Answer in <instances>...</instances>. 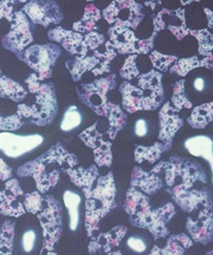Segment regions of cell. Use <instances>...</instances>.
<instances>
[{
  "label": "cell",
  "mask_w": 213,
  "mask_h": 255,
  "mask_svg": "<svg viewBox=\"0 0 213 255\" xmlns=\"http://www.w3.org/2000/svg\"><path fill=\"white\" fill-rule=\"evenodd\" d=\"M154 1H147V2H145V4L147 5V6H151L152 7V10L155 8V5H154Z\"/></svg>",
  "instance_id": "obj_48"
},
{
  "label": "cell",
  "mask_w": 213,
  "mask_h": 255,
  "mask_svg": "<svg viewBox=\"0 0 213 255\" xmlns=\"http://www.w3.org/2000/svg\"><path fill=\"white\" fill-rule=\"evenodd\" d=\"M55 164H58L64 171L65 166L73 168L77 165L78 159L74 154L66 151L61 143H56L37 158L20 166L17 175L20 177L31 176L38 192L44 193L56 186L60 179V170L54 167Z\"/></svg>",
  "instance_id": "obj_1"
},
{
  "label": "cell",
  "mask_w": 213,
  "mask_h": 255,
  "mask_svg": "<svg viewBox=\"0 0 213 255\" xmlns=\"http://www.w3.org/2000/svg\"><path fill=\"white\" fill-rule=\"evenodd\" d=\"M25 125L17 113L10 116H0V130L13 131L20 129Z\"/></svg>",
  "instance_id": "obj_41"
},
{
  "label": "cell",
  "mask_w": 213,
  "mask_h": 255,
  "mask_svg": "<svg viewBox=\"0 0 213 255\" xmlns=\"http://www.w3.org/2000/svg\"><path fill=\"white\" fill-rule=\"evenodd\" d=\"M153 249V238L148 232L127 235L120 244L123 255H149Z\"/></svg>",
  "instance_id": "obj_17"
},
{
  "label": "cell",
  "mask_w": 213,
  "mask_h": 255,
  "mask_svg": "<svg viewBox=\"0 0 213 255\" xmlns=\"http://www.w3.org/2000/svg\"><path fill=\"white\" fill-rule=\"evenodd\" d=\"M15 234V223L12 221H6L0 230V249L6 248L12 254L13 239Z\"/></svg>",
  "instance_id": "obj_39"
},
{
  "label": "cell",
  "mask_w": 213,
  "mask_h": 255,
  "mask_svg": "<svg viewBox=\"0 0 213 255\" xmlns=\"http://www.w3.org/2000/svg\"><path fill=\"white\" fill-rule=\"evenodd\" d=\"M110 42L116 53L120 54H149L153 50L154 36L147 39H140L134 31L115 23L107 31Z\"/></svg>",
  "instance_id": "obj_4"
},
{
  "label": "cell",
  "mask_w": 213,
  "mask_h": 255,
  "mask_svg": "<svg viewBox=\"0 0 213 255\" xmlns=\"http://www.w3.org/2000/svg\"><path fill=\"white\" fill-rule=\"evenodd\" d=\"M108 107V122L109 128L107 130V134L110 139H114L118 132L122 130L127 124V114L122 111L121 107L118 104H114L113 102H107Z\"/></svg>",
  "instance_id": "obj_28"
},
{
  "label": "cell",
  "mask_w": 213,
  "mask_h": 255,
  "mask_svg": "<svg viewBox=\"0 0 213 255\" xmlns=\"http://www.w3.org/2000/svg\"><path fill=\"white\" fill-rule=\"evenodd\" d=\"M104 47L105 50L103 52L98 51L97 49L93 51V56L99 61V64L91 71L92 75L95 77L105 73H110V63L117 56V53L109 40L104 43Z\"/></svg>",
  "instance_id": "obj_29"
},
{
  "label": "cell",
  "mask_w": 213,
  "mask_h": 255,
  "mask_svg": "<svg viewBox=\"0 0 213 255\" xmlns=\"http://www.w3.org/2000/svg\"><path fill=\"white\" fill-rule=\"evenodd\" d=\"M82 114L77 106H70L64 113L61 121L60 129L63 131H71L82 124Z\"/></svg>",
  "instance_id": "obj_35"
},
{
  "label": "cell",
  "mask_w": 213,
  "mask_h": 255,
  "mask_svg": "<svg viewBox=\"0 0 213 255\" xmlns=\"http://www.w3.org/2000/svg\"><path fill=\"white\" fill-rule=\"evenodd\" d=\"M33 25L48 28L49 25H58L64 20V15L57 2L53 0H31L21 10Z\"/></svg>",
  "instance_id": "obj_9"
},
{
  "label": "cell",
  "mask_w": 213,
  "mask_h": 255,
  "mask_svg": "<svg viewBox=\"0 0 213 255\" xmlns=\"http://www.w3.org/2000/svg\"><path fill=\"white\" fill-rule=\"evenodd\" d=\"M23 194L18 180L10 179L5 184V190L0 191V214L21 217L26 213L24 205L17 199Z\"/></svg>",
  "instance_id": "obj_15"
},
{
  "label": "cell",
  "mask_w": 213,
  "mask_h": 255,
  "mask_svg": "<svg viewBox=\"0 0 213 255\" xmlns=\"http://www.w3.org/2000/svg\"><path fill=\"white\" fill-rule=\"evenodd\" d=\"M213 102L205 103L193 108L190 117L187 119L188 124L196 129H203L213 122Z\"/></svg>",
  "instance_id": "obj_26"
},
{
  "label": "cell",
  "mask_w": 213,
  "mask_h": 255,
  "mask_svg": "<svg viewBox=\"0 0 213 255\" xmlns=\"http://www.w3.org/2000/svg\"><path fill=\"white\" fill-rule=\"evenodd\" d=\"M119 92L122 95V106L130 114L137 111H153L162 104L127 81L122 83Z\"/></svg>",
  "instance_id": "obj_12"
},
{
  "label": "cell",
  "mask_w": 213,
  "mask_h": 255,
  "mask_svg": "<svg viewBox=\"0 0 213 255\" xmlns=\"http://www.w3.org/2000/svg\"><path fill=\"white\" fill-rule=\"evenodd\" d=\"M63 201L68 210L69 216V230L76 233L81 225V203L82 197L76 191H66L63 194Z\"/></svg>",
  "instance_id": "obj_21"
},
{
  "label": "cell",
  "mask_w": 213,
  "mask_h": 255,
  "mask_svg": "<svg viewBox=\"0 0 213 255\" xmlns=\"http://www.w3.org/2000/svg\"><path fill=\"white\" fill-rule=\"evenodd\" d=\"M100 18L101 11L94 4H88L85 7L83 18L73 24V31L82 34L85 32H95L98 29L96 22H98Z\"/></svg>",
  "instance_id": "obj_24"
},
{
  "label": "cell",
  "mask_w": 213,
  "mask_h": 255,
  "mask_svg": "<svg viewBox=\"0 0 213 255\" xmlns=\"http://www.w3.org/2000/svg\"><path fill=\"white\" fill-rule=\"evenodd\" d=\"M43 242L39 222L15 225L12 255H40Z\"/></svg>",
  "instance_id": "obj_6"
},
{
  "label": "cell",
  "mask_w": 213,
  "mask_h": 255,
  "mask_svg": "<svg viewBox=\"0 0 213 255\" xmlns=\"http://www.w3.org/2000/svg\"><path fill=\"white\" fill-rule=\"evenodd\" d=\"M12 179V169L0 157V181H8Z\"/></svg>",
  "instance_id": "obj_44"
},
{
  "label": "cell",
  "mask_w": 213,
  "mask_h": 255,
  "mask_svg": "<svg viewBox=\"0 0 213 255\" xmlns=\"http://www.w3.org/2000/svg\"><path fill=\"white\" fill-rule=\"evenodd\" d=\"M45 206L36 214V219L40 224L43 236L53 231L52 233L61 234L62 227V206L60 203L51 195L44 198Z\"/></svg>",
  "instance_id": "obj_16"
},
{
  "label": "cell",
  "mask_w": 213,
  "mask_h": 255,
  "mask_svg": "<svg viewBox=\"0 0 213 255\" xmlns=\"http://www.w3.org/2000/svg\"><path fill=\"white\" fill-rule=\"evenodd\" d=\"M204 10H205V13L207 14V16H208V22H209V28H211V29H213V12L211 10V9H209V8H207V7H205L204 8Z\"/></svg>",
  "instance_id": "obj_47"
},
{
  "label": "cell",
  "mask_w": 213,
  "mask_h": 255,
  "mask_svg": "<svg viewBox=\"0 0 213 255\" xmlns=\"http://www.w3.org/2000/svg\"><path fill=\"white\" fill-rule=\"evenodd\" d=\"M98 64V59H96L93 55L86 57L75 56V58L66 61L65 66L69 70L73 81L77 83L82 79L86 72L92 71Z\"/></svg>",
  "instance_id": "obj_25"
},
{
  "label": "cell",
  "mask_w": 213,
  "mask_h": 255,
  "mask_svg": "<svg viewBox=\"0 0 213 255\" xmlns=\"http://www.w3.org/2000/svg\"><path fill=\"white\" fill-rule=\"evenodd\" d=\"M203 67L205 68V60H200L198 56H192L188 58L178 59L170 68V73L176 74L180 77H186L192 70Z\"/></svg>",
  "instance_id": "obj_33"
},
{
  "label": "cell",
  "mask_w": 213,
  "mask_h": 255,
  "mask_svg": "<svg viewBox=\"0 0 213 255\" xmlns=\"http://www.w3.org/2000/svg\"><path fill=\"white\" fill-rule=\"evenodd\" d=\"M33 105L37 110L36 126H49L58 113L56 93L52 83H45L40 85L38 91L35 94V103Z\"/></svg>",
  "instance_id": "obj_11"
},
{
  "label": "cell",
  "mask_w": 213,
  "mask_h": 255,
  "mask_svg": "<svg viewBox=\"0 0 213 255\" xmlns=\"http://www.w3.org/2000/svg\"><path fill=\"white\" fill-rule=\"evenodd\" d=\"M15 1L10 0H2L0 1V20L5 18L8 22H12L14 10H13V4Z\"/></svg>",
  "instance_id": "obj_42"
},
{
  "label": "cell",
  "mask_w": 213,
  "mask_h": 255,
  "mask_svg": "<svg viewBox=\"0 0 213 255\" xmlns=\"http://www.w3.org/2000/svg\"><path fill=\"white\" fill-rule=\"evenodd\" d=\"M32 41V24L30 20L21 10L14 12L11 29L1 40L3 48L18 55L24 51Z\"/></svg>",
  "instance_id": "obj_7"
},
{
  "label": "cell",
  "mask_w": 213,
  "mask_h": 255,
  "mask_svg": "<svg viewBox=\"0 0 213 255\" xmlns=\"http://www.w3.org/2000/svg\"><path fill=\"white\" fill-rule=\"evenodd\" d=\"M0 76H2V73H1V70H0Z\"/></svg>",
  "instance_id": "obj_49"
},
{
  "label": "cell",
  "mask_w": 213,
  "mask_h": 255,
  "mask_svg": "<svg viewBox=\"0 0 213 255\" xmlns=\"http://www.w3.org/2000/svg\"><path fill=\"white\" fill-rule=\"evenodd\" d=\"M92 195L102 202V210L104 213L108 212L113 206H115V186L111 173L98 180L97 187Z\"/></svg>",
  "instance_id": "obj_20"
},
{
  "label": "cell",
  "mask_w": 213,
  "mask_h": 255,
  "mask_svg": "<svg viewBox=\"0 0 213 255\" xmlns=\"http://www.w3.org/2000/svg\"><path fill=\"white\" fill-rule=\"evenodd\" d=\"M105 43V37L103 34L97 32H91L84 35V40L82 42L84 55L87 56L89 50L95 51L101 44Z\"/></svg>",
  "instance_id": "obj_38"
},
{
  "label": "cell",
  "mask_w": 213,
  "mask_h": 255,
  "mask_svg": "<svg viewBox=\"0 0 213 255\" xmlns=\"http://www.w3.org/2000/svg\"><path fill=\"white\" fill-rule=\"evenodd\" d=\"M150 59L152 61L153 68L156 69L158 72H167L169 67L173 63H175L178 60L177 56L174 55H166L162 54L156 50H152L150 53Z\"/></svg>",
  "instance_id": "obj_36"
},
{
  "label": "cell",
  "mask_w": 213,
  "mask_h": 255,
  "mask_svg": "<svg viewBox=\"0 0 213 255\" xmlns=\"http://www.w3.org/2000/svg\"><path fill=\"white\" fill-rule=\"evenodd\" d=\"M143 4L133 0L112 1L103 11L102 16L109 25L118 23L129 29L136 30L145 18Z\"/></svg>",
  "instance_id": "obj_5"
},
{
  "label": "cell",
  "mask_w": 213,
  "mask_h": 255,
  "mask_svg": "<svg viewBox=\"0 0 213 255\" xmlns=\"http://www.w3.org/2000/svg\"><path fill=\"white\" fill-rule=\"evenodd\" d=\"M116 88V75L110 74L107 77L94 80L93 83L81 84L77 87V95L80 101L91 108L101 117H107V94Z\"/></svg>",
  "instance_id": "obj_3"
},
{
  "label": "cell",
  "mask_w": 213,
  "mask_h": 255,
  "mask_svg": "<svg viewBox=\"0 0 213 255\" xmlns=\"http://www.w3.org/2000/svg\"><path fill=\"white\" fill-rule=\"evenodd\" d=\"M178 113L170 101L165 102L158 113L160 127L158 138L170 146L172 145L173 137L184 125V121Z\"/></svg>",
  "instance_id": "obj_14"
},
{
  "label": "cell",
  "mask_w": 213,
  "mask_h": 255,
  "mask_svg": "<svg viewBox=\"0 0 213 255\" xmlns=\"http://www.w3.org/2000/svg\"><path fill=\"white\" fill-rule=\"evenodd\" d=\"M132 185L139 186L148 193H154L162 187V182L155 176H150L140 168H135L132 178Z\"/></svg>",
  "instance_id": "obj_30"
},
{
  "label": "cell",
  "mask_w": 213,
  "mask_h": 255,
  "mask_svg": "<svg viewBox=\"0 0 213 255\" xmlns=\"http://www.w3.org/2000/svg\"><path fill=\"white\" fill-rule=\"evenodd\" d=\"M61 55L60 47L54 43L33 44L19 53L17 57L34 71L38 81L52 77L53 66Z\"/></svg>",
  "instance_id": "obj_2"
},
{
  "label": "cell",
  "mask_w": 213,
  "mask_h": 255,
  "mask_svg": "<svg viewBox=\"0 0 213 255\" xmlns=\"http://www.w3.org/2000/svg\"><path fill=\"white\" fill-rule=\"evenodd\" d=\"M163 165L166 166V182L168 186H174L180 182L181 185L177 188L182 189L185 187L186 189L190 188L197 180H201L204 183L207 182L202 167L191 160L172 156L169 163H163Z\"/></svg>",
  "instance_id": "obj_8"
},
{
  "label": "cell",
  "mask_w": 213,
  "mask_h": 255,
  "mask_svg": "<svg viewBox=\"0 0 213 255\" xmlns=\"http://www.w3.org/2000/svg\"><path fill=\"white\" fill-rule=\"evenodd\" d=\"M135 133L140 137H143L148 133V125L144 119H140L137 121L135 125Z\"/></svg>",
  "instance_id": "obj_45"
},
{
  "label": "cell",
  "mask_w": 213,
  "mask_h": 255,
  "mask_svg": "<svg viewBox=\"0 0 213 255\" xmlns=\"http://www.w3.org/2000/svg\"><path fill=\"white\" fill-rule=\"evenodd\" d=\"M24 208L30 214L36 215L43 206V198L38 191H32L25 194Z\"/></svg>",
  "instance_id": "obj_37"
},
{
  "label": "cell",
  "mask_w": 213,
  "mask_h": 255,
  "mask_svg": "<svg viewBox=\"0 0 213 255\" xmlns=\"http://www.w3.org/2000/svg\"><path fill=\"white\" fill-rule=\"evenodd\" d=\"M171 146L162 142H155L152 146H144V145H136L135 148V158L139 163H142L145 160L150 162H155L160 157L163 151L169 149Z\"/></svg>",
  "instance_id": "obj_31"
},
{
  "label": "cell",
  "mask_w": 213,
  "mask_h": 255,
  "mask_svg": "<svg viewBox=\"0 0 213 255\" xmlns=\"http://www.w3.org/2000/svg\"><path fill=\"white\" fill-rule=\"evenodd\" d=\"M64 172H66L72 183L75 184L77 187H79L82 191H84L86 197L88 198L91 195V189L93 181L98 175L97 169L95 166H91L89 170H83L82 168L79 169H66Z\"/></svg>",
  "instance_id": "obj_23"
},
{
  "label": "cell",
  "mask_w": 213,
  "mask_h": 255,
  "mask_svg": "<svg viewBox=\"0 0 213 255\" xmlns=\"http://www.w3.org/2000/svg\"><path fill=\"white\" fill-rule=\"evenodd\" d=\"M194 87L198 92H203L205 90V87H206V83H205L204 79H202V78L196 79V81L194 83Z\"/></svg>",
  "instance_id": "obj_46"
},
{
  "label": "cell",
  "mask_w": 213,
  "mask_h": 255,
  "mask_svg": "<svg viewBox=\"0 0 213 255\" xmlns=\"http://www.w3.org/2000/svg\"><path fill=\"white\" fill-rule=\"evenodd\" d=\"M185 9L178 8L177 10H169L162 9L158 12L157 15L152 16L153 18V32L152 36H156V34L164 29H168L172 32L178 40H182L183 38L188 35V28L186 24V16Z\"/></svg>",
  "instance_id": "obj_13"
},
{
  "label": "cell",
  "mask_w": 213,
  "mask_h": 255,
  "mask_svg": "<svg viewBox=\"0 0 213 255\" xmlns=\"http://www.w3.org/2000/svg\"><path fill=\"white\" fill-rule=\"evenodd\" d=\"M47 37L51 41L60 43L64 49L70 54L86 57L82 47V42L84 40V35L82 33L68 31L62 27H56L47 32Z\"/></svg>",
  "instance_id": "obj_18"
},
{
  "label": "cell",
  "mask_w": 213,
  "mask_h": 255,
  "mask_svg": "<svg viewBox=\"0 0 213 255\" xmlns=\"http://www.w3.org/2000/svg\"><path fill=\"white\" fill-rule=\"evenodd\" d=\"M25 83L28 85V89H29V92L32 95H35L36 92L38 91L41 83L38 81L36 75L34 73L30 74V77L28 79L25 80Z\"/></svg>",
  "instance_id": "obj_43"
},
{
  "label": "cell",
  "mask_w": 213,
  "mask_h": 255,
  "mask_svg": "<svg viewBox=\"0 0 213 255\" xmlns=\"http://www.w3.org/2000/svg\"><path fill=\"white\" fill-rule=\"evenodd\" d=\"M188 32L194 35L199 42V53L202 56L208 57L213 54V35L209 29L192 30L188 29Z\"/></svg>",
  "instance_id": "obj_32"
},
{
  "label": "cell",
  "mask_w": 213,
  "mask_h": 255,
  "mask_svg": "<svg viewBox=\"0 0 213 255\" xmlns=\"http://www.w3.org/2000/svg\"><path fill=\"white\" fill-rule=\"evenodd\" d=\"M185 80H180L176 82L173 87V96L170 102L178 112H180L184 108L191 109L193 107L192 102L185 94Z\"/></svg>",
  "instance_id": "obj_34"
},
{
  "label": "cell",
  "mask_w": 213,
  "mask_h": 255,
  "mask_svg": "<svg viewBox=\"0 0 213 255\" xmlns=\"http://www.w3.org/2000/svg\"><path fill=\"white\" fill-rule=\"evenodd\" d=\"M43 142V136L34 134H15L0 132V152L9 158H19L37 148Z\"/></svg>",
  "instance_id": "obj_10"
},
{
  "label": "cell",
  "mask_w": 213,
  "mask_h": 255,
  "mask_svg": "<svg viewBox=\"0 0 213 255\" xmlns=\"http://www.w3.org/2000/svg\"><path fill=\"white\" fill-rule=\"evenodd\" d=\"M28 96V91L19 83L2 75L0 76V97L9 98L14 102H22Z\"/></svg>",
  "instance_id": "obj_27"
},
{
  "label": "cell",
  "mask_w": 213,
  "mask_h": 255,
  "mask_svg": "<svg viewBox=\"0 0 213 255\" xmlns=\"http://www.w3.org/2000/svg\"><path fill=\"white\" fill-rule=\"evenodd\" d=\"M162 78L163 75L156 70H151L149 73L140 74L138 76V88L158 102L162 103L165 98Z\"/></svg>",
  "instance_id": "obj_19"
},
{
  "label": "cell",
  "mask_w": 213,
  "mask_h": 255,
  "mask_svg": "<svg viewBox=\"0 0 213 255\" xmlns=\"http://www.w3.org/2000/svg\"><path fill=\"white\" fill-rule=\"evenodd\" d=\"M138 58L137 54L130 55L128 58H126L124 65L120 69V76L123 79H125L127 82L134 80L135 78H138L140 75V71L137 67L136 59Z\"/></svg>",
  "instance_id": "obj_40"
},
{
  "label": "cell",
  "mask_w": 213,
  "mask_h": 255,
  "mask_svg": "<svg viewBox=\"0 0 213 255\" xmlns=\"http://www.w3.org/2000/svg\"><path fill=\"white\" fill-rule=\"evenodd\" d=\"M185 147L194 156L210 161L213 166V139L209 135H197L185 141Z\"/></svg>",
  "instance_id": "obj_22"
}]
</instances>
